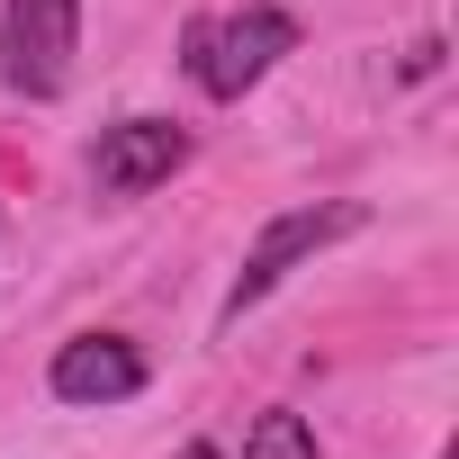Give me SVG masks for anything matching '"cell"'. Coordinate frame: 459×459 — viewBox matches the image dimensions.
Masks as SVG:
<instances>
[{"label":"cell","mask_w":459,"mask_h":459,"mask_svg":"<svg viewBox=\"0 0 459 459\" xmlns=\"http://www.w3.org/2000/svg\"><path fill=\"white\" fill-rule=\"evenodd\" d=\"M369 225V207H351V198H325V207H289V216H271L262 225V244L244 253V271H235V289H225V325H244L298 262H316L325 244H342V235H360Z\"/></svg>","instance_id":"2"},{"label":"cell","mask_w":459,"mask_h":459,"mask_svg":"<svg viewBox=\"0 0 459 459\" xmlns=\"http://www.w3.org/2000/svg\"><path fill=\"white\" fill-rule=\"evenodd\" d=\"M280 55H298V19L271 10V0H253L235 19H189V37H180V64L207 100H244Z\"/></svg>","instance_id":"1"},{"label":"cell","mask_w":459,"mask_h":459,"mask_svg":"<svg viewBox=\"0 0 459 459\" xmlns=\"http://www.w3.org/2000/svg\"><path fill=\"white\" fill-rule=\"evenodd\" d=\"M180 459H216V441H189V450H180Z\"/></svg>","instance_id":"8"},{"label":"cell","mask_w":459,"mask_h":459,"mask_svg":"<svg viewBox=\"0 0 459 459\" xmlns=\"http://www.w3.org/2000/svg\"><path fill=\"white\" fill-rule=\"evenodd\" d=\"M180 162H189V135H180L171 117H117V126L100 135V153H91V180H100L108 198H144V189H162Z\"/></svg>","instance_id":"4"},{"label":"cell","mask_w":459,"mask_h":459,"mask_svg":"<svg viewBox=\"0 0 459 459\" xmlns=\"http://www.w3.org/2000/svg\"><path fill=\"white\" fill-rule=\"evenodd\" d=\"M82 55V0H10L0 10V82L19 100H64Z\"/></svg>","instance_id":"3"},{"label":"cell","mask_w":459,"mask_h":459,"mask_svg":"<svg viewBox=\"0 0 459 459\" xmlns=\"http://www.w3.org/2000/svg\"><path fill=\"white\" fill-rule=\"evenodd\" d=\"M244 459H316L307 414H262V423H253V441H244Z\"/></svg>","instance_id":"6"},{"label":"cell","mask_w":459,"mask_h":459,"mask_svg":"<svg viewBox=\"0 0 459 459\" xmlns=\"http://www.w3.org/2000/svg\"><path fill=\"white\" fill-rule=\"evenodd\" d=\"M144 387V351L117 342V333H82L55 351V396L64 405H126Z\"/></svg>","instance_id":"5"},{"label":"cell","mask_w":459,"mask_h":459,"mask_svg":"<svg viewBox=\"0 0 459 459\" xmlns=\"http://www.w3.org/2000/svg\"><path fill=\"white\" fill-rule=\"evenodd\" d=\"M432 73H441V37H423V46L405 55V82H432Z\"/></svg>","instance_id":"7"}]
</instances>
